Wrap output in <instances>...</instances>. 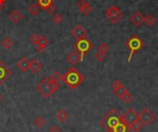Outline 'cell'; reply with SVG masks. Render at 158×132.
Masks as SVG:
<instances>
[{
  "instance_id": "4316f807",
  "label": "cell",
  "mask_w": 158,
  "mask_h": 132,
  "mask_svg": "<svg viewBox=\"0 0 158 132\" xmlns=\"http://www.w3.org/2000/svg\"><path fill=\"white\" fill-rule=\"evenodd\" d=\"M144 22H145V24H146L147 26H152V25L155 24L156 19H155V17H154L153 15L148 14L146 17H144Z\"/></svg>"
},
{
  "instance_id": "ba28073f",
  "label": "cell",
  "mask_w": 158,
  "mask_h": 132,
  "mask_svg": "<svg viewBox=\"0 0 158 132\" xmlns=\"http://www.w3.org/2000/svg\"><path fill=\"white\" fill-rule=\"evenodd\" d=\"M121 119L130 127L132 123L139 119V114L136 111H134L133 108H130L126 111L124 115L121 116Z\"/></svg>"
},
{
  "instance_id": "6da1fadb",
  "label": "cell",
  "mask_w": 158,
  "mask_h": 132,
  "mask_svg": "<svg viewBox=\"0 0 158 132\" xmlns=\"http://www.w3.org/2000/svg\"><path fill=\"white\" fill-rule=\"evenodd\" d=\"M84 77L81 72L74 67L70 68L63 76H62V80L63 82L69 86L71 90H74L78 88L83 81Z\"/></svg>"
},
{
  "instance_id": "4dcf8cb0",
  "label": "cell",
  "mask_w": 158,
  "mask_h": 132,
  "mask_svg": "<svg viewBox=\"0 0 158 132\" xmlns=\"http://www.w3.org/2000/svg\"><path fill=\"white\" fill-rule=\"evenodd\" d=\"M97 49H98V51L99 52H102V53H106V52H108V50H109V45L106 43H102L98 47H97Z\"/></svg>"
},
{
  "instance_id": "484cf974",
  "label": "cell",
  "mask_w": 158,
  "mask_h": 132,
  "mask_svg": "<svg viewBox=\"0 0 158 132\" xmlns=\"http://www.w3.org/2000/svg\"><path fill=\"white\" fill-rule=\"evenodd\" d=\"M128 92V90L124 87V86H122V87H120V88H118V89H117V90H114V93H115V95H117L118 98H122V96L126 93Z\"/></svg>"
},
{
  "instance_id": "d590c367",
  "label": "cell",
  "mask_w": 158,
  "mask_h": 132,
  "mask_svg": "<svg viewBox=\"0 0 158 132\" xmlns=\"http://www.w3.org/2000/svg\"><path fill=\"white\" fill-rule=\"evenodd\" d=\"M49 132H61V130H60L56 126H53V127L49 130Z\"/></svg>"
},
{
  "instance_id": "8992f818",
  "label": "cell",
  "mask_w": 158,
  "mask_h": 132,
  "mask_svg": "<svg viewBox=\"0 0 158 132\" xmlns=\"http://www.w3.org/2000/svg\"><path fill=\"white\" fill-rule=\"evenodd\" d=\"M48 79H49V77H46V78L43 79V80L39 82V84L36 86L37 91H38L44 98H46V99L50 98V97L52 96V94H53V93H52V91H51V89H50V87H49Z\"/></svg>"
},
{
  "instance_id": "8fae6325",
  "label": "cell",
  "mask_w": 158,
  "mask_h": 132,
  "mask_svg": "<svg viewBox=\"0 0 158 132\" xmlns=\"http://www.w3.org/2000/svg\"><path fill=\"white\" fill-rule=\"evenodd\" d=\"M77 6H78L79 10H80L84 16L89 15V13L92 12V10H93L92 6H90V4H89L86 0H79L78 3H77Z\"/></svg>"
},
{
  "instance_id": "ac0fdd59",
  "label": "cell",
  "mask_w": 158,
  "mask_h": 132,
  "mask_svg": "<svg viewBox=\"0 0 158 132\" xmlns=\"http://www.w3.org/2000/svg\"><path fill=\"white\" fill-rule=\"evenodd\" d=\"M129 130H130V127L121 119V121L110 132H129Z\"/></svg>"
},
{
  "instance_id": "e0dca14e",
  "label": "cell",
  "mask_w": 158,
  "mask_h": 132,
  "mask_svg": "<svg viewBox=\"0 0 158 132\" xmlns=\"http://www.w3.org/2000/svg\"><path fill=\"white\" fill-rule=\"evenodd\" d=\"M8 18L10 19V20L13 22V23H18L19 21H20L22 19V15L21 13L18 10V9H14L12 10L9 15H8Z\"/></svg>"
},
{
  "instance_id": "1f68e13d",
  "label": "cell",
  "mask_w": 158,
  "mask_h": 132,
  "mask_svg": "<svg viewBox=\"0 0 158 132\" xmlns=\"http://www.w3.org/2000/svg\"><path fill=\"white\" fill-rule=\"evenodd\" d=\"M94 58L98 61V62H103L106 59V54L102 53V52H96L94 55Z\"/></svg>"
},
{
  "instance_id": "8d00e7d4",
  "label": "cell",
  "mask_w": 158,
  "mask_h": 132,
  "mask_svg": "<svg viewBox=\"0 0 158 132\" xmlns=\"http://www.w3.org/2000/svg\"><path fill=\"white\" fill-rule=\"evenodd\" d=\"M5 2H6V0H0V11L4 10V8H5Z\"/></svg>"
},
{
  "instance_id": "30bf717a",
  "label": "cell",
  "mask_w": 158,
  "mask_h": 132,
  "mask_svg": "<svg viewBox=\"0 0 158 132\" xmlns=\"http://www.w3.org/2000/svg\"><path fill=\"white\" fill-rule=\"evenodd\" d=\"M11 74L12 72L9 68L2 61H0V85H2L11 76Z\"/></svg>"
},
{
  "instance_id": "83f0119b",
  "label": "cell",
  "mask_w": 158,
  "mask_h": 132,
  "mask_svg": "<svg viewBox=\"0 0 158 132\" xmlns=\"http://www.w3.org/2000/svg\"><path fill=\"white\" fill-rule=\"evenodd\" d=\"M133 98H134V96H133V94L132 93H131L129 91L122 96V98H121V100L123 101V102H125V103H131L132 100H133Z\"/></svg>"
},
{
  "instance_id": "f546056e",
  "label": "cell",
  "mask_w": 158,
  "mask_h": 132,
  "mask_svg": "<svg viewBox=\"0 0 158 132\" xmlns=\"http://www.w3.org/2000/svg\"><path fill=\"white\" fill-rule=\"evenodd\" d=\"M39 37H40V36H39L37 33H31V34L29 36V41H30V43H31L32 44L36 45L37 43H38Z\"/></svg>"
},
{
  "instance_id": "cb8c5ba5",
  "label": "cell",
  "mask_w": 158,
  "mask_h": 132,
  "mask_svg": "<svg viewBox=\"0 0 158 132\" xmlns=\"http://www.w3.org/2000/svg\"><path fill=\"white\" fill-rule=\"evenodd\" d=\"M48 83H49V87H50L52 93H55L59 88V82H56V81H55V80H53L52 79L49 78L48 79Z\"/></svg>"
},
{
  "instance_id": "74e56055",
  "label": "cell",
  "mask_w": 158,
  "mask_h": 132,
  "mask_svg": "<svg viewBox=\"0 0 158 132\" xmlns=\"http://www.w3.org/2000/svg\"><path fill=\"white\" fill-rule=\"evenodd\" d=\"M2 99H3V97H2V94L0 93V102L2 101Z\"/></svg>"
},
{
  "instance_id": "52a82bcc",
  "label": "cell",
  "mask_w": 158,
  "mask_h": 132,
  "mask_svg": "<svg viewBox=\"0 0 158 132\" xmlns=\"http://www.w3.org/2000/svg\"><path fill=\"white\" fill-rule=\"evenodd\" d=\"M139 118L143 124V126H149L154 122L156 116L150 108L146 107L139 114Z\"/></svg>"
},
{
  "instance_id": "603a6c76",
  "label": "cell",
  "mask_w": 158,
  "mask_h": 132,
  "mask_svg": "<svg viewBox=\"0 0 158 132\" xmlns=\"http://www.w3.org/2000/svg\"><path fill=\"white\" fill-rule=\"evenodd\" d=\"M1 45L5 48V49H10L13 45V42L9 37H5L2 41H1Z\"/></svg>"
},
{
  "instance_id": "44dd1931",
  "label": "cell",
  "mask_w": 158,
  "mask_h": 132,
  "mask_svg": "<svg viewBox=\"0 0 158 132\" xmlns=\"http://www.w3.org/2000/svg\"><path fill=\"white\" fill-rule=\"evenodd\" d=\"M40 6H39V5L38 4H36V3H32V4H31L30 6H29V7H28V11L30 12V14L31 15V16H35V15H37L38 13H39V11H40Z\"/></svg>"
},
{
  "instance_id": "9c48e42d",
  "label": "cell",
  "mask_w": 158,
  "mask_h": 132,
  "mask_svg": "<svg viewBox=\"0 0 158 132\" xmlns=\"http://www.w3.org/2000/svg\"><path fill=\"white\" fill-rule=\"evenodd\" d=\"M71 36L76 38V39H81V38H83V37H86V34H87V31L85 30V28L81 25V24H78L76 25L72 30H71V32H70Z\"/></svg>"
},
{
  "instance_id": "2e32d148",
  "label": "cell",
  "mask_w": 158,
  "mask_h": 132,
  "mask_svg": "<svg viewBox=\"0 0 158 132\" xmlns=\"http://www.w3.org/2000/svg\"><path fill=\"white\" fill-rule=\"evenodd\" d=\"M43 68V65L40 63V61L39 60H37V59H32L31 62H30V70L32 72V73H37V72H39L41 69Z\"/></svg>"
},
{
  "instance_id": "836d02e7",
  "label": "cell",
  "mask_w": 158,
  "mask_h": 132,
  "mask_svg": "<svg viewBox=\"0 0 158 132\" xmlns=\"http://www.w3.org/2000/svg\"><path fill=\"white\" fill-rule=\"evenodd\" d=\"M122 86H124V85L122 84V82H120V81L118 80H115L112 82V84H111V87H112L113 91H114V90H117V89H118V88H120V87H122Z\"/></svg>"
},
{
  "instance_id": "277c9868",
  "label": "cell",
  "mask_w": 158,
  "mask_h": 132,
  "mask_svg": "<svg viewBox=\"0 0 158 132\" xmlns=\"http://www.w3.org/2000/svg\"><path fill=\"white\" fill-rule=\"evenodd\" d=\"M73 47L79 53L81 61H83V59H84L85 56L88 54V52H90L94 48V44L88 38L83 37L81 39H77V41L73 43Z\"/></svg>"
},
{
  "instance_id": "ffe728a7",
  "label": "cell",
  "mask_w": 158,
  "mask_h": 132,
  "mask_svg": "<svg viewBox=\"0 0 158 132\" xmlns=\"http://www.w3.org/2000/svg\"><path fill=\"white\" fill-rule=\"evenodd\" d=\"M37 4L42 9L46 10L51 5L54 4V0H37Z\"/></svg>"
},
{
  "instance_id": "5bb4252c",
  "label": "cell",
  "mask_w": 158,
  "mask_h": 132,
  "mask_svg": "<svg viewBox=\"0 0 158 132\" xmlns=\"http://www.w3.org/2000/svg\"><path fill=\"white\" fill-rule=\"evenodd\" d=\"M48 40L45 36L42 35L39 37V40H38V43H37V46H36V50L39 52V53H44L46 49V46L48 44Z\"/></svg>"
},
{
  "instance_id": "3957f363",
  "label": "cell",
  "mask_w": 158,
  "mask_h": 132,
  "mask_svg": "<svg viewBox=\"0 0 158 132\" xmlns=\"http://www.w3.org/2000/svg\"><path fill=\"white\" fill-rule=\"evenodd\" d=\"M126 46L130 50V55L128 56V62L130 63L131 61V58L134 56V54L139 52L141 49H143L144 47V43L138 35L133 34L127 40Z\"/></svg>"
},
{
  "instance_id": "f1b7e54d",
  "label": "cell",
  "mask_w": 158,
  "mask_h": 132,
  "mask_svg": "<svg viewBox=\"0 0 158 132\" xmlns=\"http://www.w3.org/2000/svg\"><path fill=\"white\" fill-rule=\"evenodd\" d=\"M53 22L56 24V25H59L62 21H63V16H62V14H60V13H57V14H56L54 17H53Z\"/></svg>"
},
{
  "instance_id": "d6a6232c",
  "label": "cell",
  "mask_w": 158,
  "mask_h": 132,
  "mask_svg": "<svg viewBox=\"0 0 158 132\" xmlns=\"http://www.w3.org/2000/svg\"><path fill=\"white\" fill-rule=\"evenodd\" d=\"M50 79H52L53 80H55V81H56V82H59L61 80H62V76L58 73V71H55L50 77H49Z\"/></svg>"
},
{
  "instance_id": "e575fe53",
  "label": "cell",
  "mask_w": 158,
  "mask_h": 132,
  "mask_svg": "<svg viewBox=\"0 0 158 132\" xmlns=\"http://www.w3.org/2000/svg\"><path fill=\"white\" fill-rule=\"evenodd\" d=\"M56 6L53 4V5H51L45 11H46L48 14H50V15H54V13L56 12Z\"/></svg>"
},
{
  "instance_id": "4fadbf2b",
  "label": "cell",
  "mask_w": 158,
  "mask_h": 132,
  "mask_svg": "<svg viewBox=\"0 0 158 132\" xmlns=\"http://www.w3.org/2000/svg\"><path fill=\"white\" fill-rule=\"evenodd\" d=\"M131 21L135 26L141 27L143 25V23H144V16L140 11H137L131 17Z\"/></svg>"
},
{
  "instance_id": "d4e9b609",
  "label": "cell",
  "mask_w": 158,
  "mask_h": 132,
  "mask_svg": "<svg viewBox=\"0 0 158 132\" xmlns=\"http://www.w3.org/2000/svg\"><path fill=\"white\" fill-rule=\"evenodd\" d=\"M45 123V120L41 117V116H38L34 118L33 120V125L36 127V128H42Z\"/></svg>"
},
{
  "instance_id": "7402d4cb",
  "label": "cell",
  "mask_w": 158,
  "mask_h": 132,
  "mask_svg": "<svg viewBox=\"0 0 158 132\" xmlns=\"http://www.w3.org/2000/svg\"><path fill=\"white\" fill-rule=\"evenodd\" d=\"M143 127V124L142 123V121L140 120V118L135 121L134 123H132L131 126H130V130H133L134 132H139Z\"/></svg>"
},
{
  "instance_id": "9a60e30c",
  "label": "cell",
  "mask_w": 158,
  "mask_h": 132,
  "mask_svg": "<svg viewBox=\"0 0 158 132\" xmlns=\"http://www.w3.org/2000/svg\"><path fill=\"white\" fill-rule=\"evenodd\" d=\"M67 59H68V61H69L72 66L77 65V64L81 61L80 55H79V53H78L76 50H75V51L70 52V53L67 56Z\"/></svg>"
},
{
  "instance_id": "7a4b0ae2",
  "label": "cell",
  "mask_w": 158,
  "mask_h": 132,
  "mask_svg": "<svg viewBox=\"0 0 158 132\" xmlns=\"http://www.w3.org/2000/svg\"><path fill=\"white\" fill-rule=\"evenodd\" d=\"M121 114L117 109H111L100 121V126L105 129L106 131L110 132L120 121H121Z\"/></svg>"
},
{
  "instance_id": "7c38bea8",
  "label": "cell",
  "mask_w": 158,
  "mask_h": 132,
  "mask_svg": "<svg viewBox=\"0 0 158 132\" xmlns=\"http://www.w3.org/2000/svg\"><path fill=\"white\" fill-rule=\"evenodd\" d=\"M16 67L22 72V73H26L28 72V70L30 69V61L26 56L21 57L17 63H16Z\"/></svg>"
},
{
  "instance_id": "d6986e66",
  "label": "cell",
  "mask_w": 158,
  "mask_h": 132,
  "mask_svg": "<svg viewBox=\"0 0 158 132\" xmlns=\"http://www.w3.org/2000/svg\"><path fill=\"white\" fill-rule=\"evenodd\" d=\"M56 119H57L59 122L64 123V122H66V121L68 120V118H69V113H68L66 110H64V109H59V110L56 112Z\"/></svg>"
},
{
  "instance_id": "5b68a950",
  "label": "cell",
  "mask_w": 158,
  "mask_h": 132,
  "mask_svg": "<svg viewBox=\"0 0 158 132\" xmlns=\"http://www.w3.org/2000/svg\"><path fill=\"white\" fill-rule=\"evenodd\" d=\"M122 18H123L122 12L116 6H111L106 10V19L113 24L118 23L120 19H122Z\"/></svg>"
}]
</instances>
